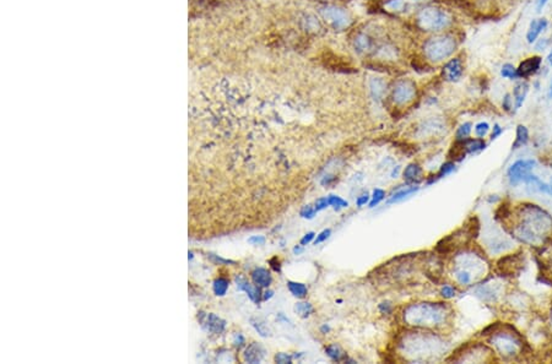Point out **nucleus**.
<instances>
[{
    "mask_svg": "<svg viewBox=\"0 0 552 364\" xmlns=\"http://www.w3.org/2000/svg\"><path fill=\"white\" fill-rule=\"evenodd\" d=\"M457 43L450 36H438L428 40L425 43V54L431 62H441L448 58L455 51Z\"/></svg>",
    "mask_w": 552,
    "mask_h": 364,
    "instance_id": "nucleus-1",
    "label": "nucleus"
},
{
    "mask_svg": "<svg viewBox=\"0 0 552 364\" xmlns=\"http://www.w3.org/2000/svg\"><path fill=\"white\" fill-rule=\"evenodd\" d=\"M417 23L425 31H439L449 26L452 23V18L444 10L430 7L420 12Z\"/></svg>",
    "mask_w": 552,
    "mask_h": 364,
    "instance_id": "nucleus-2",
    "label": "nucleus"
},
{
    "mask_svg": "<svg viewBox=\"0 0 552 364\" xmlns=\"http://www.w3.org/2000/svg\"><path fill=\"white\" fill-rule=\"evenodd\" d=\"M320 15L335 30H344L351 25V16L348 13L335 5H326L322 8Z\"/></svg>",
    "mask_w": 552,
    "mask_h": 364,
    "instance_id": "nucleus-3",
    "label": "nucleus"
},
{
    "mask_svg": "<svg viewBox=\"0 0 552 364\" xmlns=\"http://www.w3.org/2000/svg\"><path fill=\"white\" fill-rule=\"evenodd\" d=\"M534 166L535 161L532 160H519L513 163L507 171V177L510 185H517L521 180H525V178L529 176L530 171L534 168Z\"/></svg>",
    "mask_w": 552,
    "mask_h": 364,
    "instance_id": "nucleus-4",
    "label": "nucleus"
},
{
    "mask_svg": "<svg viewBox=\"0 0 552 364\" xmlns=\"http://www.w3.org/2000/svg\"><path fill=\"white\" fill-rule=\"evenodd\" d=\"M416 95V86L411 80H402L394 86L393 90V98L398 105H406L411 102Z\"/></svg>",
    "mask_w": 552,
    "mask_h": 364,
    "instance_id": "nucleus-5",
    "label": "nucleus"
},
{
    "mask_svg": "<svg viewBox=\"0 0 552 364\" xmlns=\"http://www.w3.org/2000/svg\"><path fill=\"white\" fill-rule=\"evenodd\" d=\"M461 75H463V65H461L459 59H452L447 63L443 69V76L446 80L455 83V81L459 80Z\"/></svg>",
    "mask_w": 552,
    "mask_h": 364,
    "instance_id": "nucleus-6",
    "label": "nucleus"
},
{
    "mask_svg": "<svg viewBox=\"0 0 552 364\" xmlns=\"http://www.w3.org/2000/svg\"><path fill=\"white\" fill-rule=\"evenodd\" d=\"M541 65V58L540 57H531V58L525 59L524 62L520 63L519 68L517 69L519 78H526L530 76L531 74L536 73L537 69Z\"/></svg>",
    "mask_w": 552,
    "mask_h": 364,
    "instance_id": "nucleus-7",
    "label": "nucleus"
},
{
    "mask_svg": "<svg viewBox=\"0 0 552 364\" xmlns=\"http://www.w3.org/2000/svg\"><path fill=\"white\" fill-rule=\"evenodd\" d=\"M547 27V20L546 19H537V20H532L530 24L528 34H526V41L528 43H534L537 40L541 32Z\"/></svg>",
    "mask_w": 552,
    "mask_h": 364,
    "instance_id": "nucleus-8",
    "label": "nucleus"
},
{
    "mask_svg": "<svg viewBox=\"0 0 552 364\" xmlns=\"http://www.w3.org/2000/svg\"><path fill=\"white\" fill-rule=\"evenodd\" d=\"M264 358V349L260 344L252 343L244 352V360L248 363H259Z\"/></svg>",
    "mask_w": 552,
    "mask_h": 364,
    "instance_id": "nucleus-9",
    "label": "nucleus"
},
{
    "mask_svg": "<svg viewBox=\"0 0 552 364\" xmlns=\"http://www.w3.org/2000/svg\"><path fill=\"white\" fill-rule=\"evenodd\" d=\"M252 278H253L254 283L259 287H269L270 286L271 281H273V277H271L270 272H269L266 269H263V267L255 269L253 272H252Z\"/></svg>",
    "mask_w": 552,
    "mask_h": 364,
    "instance_id": "nucleus-10",
    "label": "nucleus"
},
{
    "mask_svg": "<svg viewBox=\"0 0 552 364\" xmlns=\"http://www.w3.org/2000/svg\"><path fill=\"white\" fill-rule=\"evenodd\" d=\"M237 286H238V288L241 289V291L246 292V293L249 295V298H251L253 302H259L260 291H259V288H258V287H255V286H253V284H251L248 281L246 280V278H243V277L237 278Z\"/></svg>",
    "mask_w": 552,
    "mask_h": 364,
    "instance_id": "nucleus-11",
    "label": "nucleus"
},
{
    "mask_svg": "<svg viewBox=\"0 0 552 364\" xmlns=\"http://www.w3.org/2000/svg\"><path fill=\"white\" fill-rule=\"evenodd\" d=\"M528 91H529V85L526 84L525 81H521V83H518L515 85L514 91H513V96H514L515 107H517V108H520L521 105H523L524 100H525L526 95H528Z\"/></svg>",
    "mask_w": 552,
    "mask_h": 364,
    "instance_id": "nucleus-12",
    "label": "nucleus"
},
{
    "mask_svg": "<svg viewBox=\"0 0 552 364\" xmlns=\"http://www.w3.org/2000/svg\"><path fill=\"white\" fill-rule=\"evenodd\" d=\"M403 174L408 182H419V180H421L422 168L416 163H411V165L406 167Z\"/></svg>",
    "mask_w": 552,
    "mask_h": 364,
    "instance_id": "nucleus-13",
    "label": "nucleus"
},
{
    "mask_svg": "<svg viewBox=\"0 0 552 364\" xmlns=\"http://www.w3.org/2000/svg\"><path fill=\"white\" fill-rule=\"evenodd\" d=\"M205 324H207V329L209 331H213V332H221L225 329L224 320H221L219 316L214 315V314H210V315L207 316Z\"/></svg>",
    "mask_w": 552,
    "mask_h": 364,
    "instance_id": "nucleus-14",
    "label": "nucleus"
},
{
    "mask_svg": "<svg viewBox=\"0 0 552 364\" xmlns=\"http://www.w3.org/2000/svg\"><path fill=\"white\" fill-rule=\"evenodd\" d=\"M466 152H468V151H466L465 140H463V141L457 140V142L453 145L452 150H450L449 157L453 158L454 161H461L464 158V156H465Z\"/></svg>",
    "mask_w": 552,
    "mask_h": 364,
    "instance_id": "nucleus-15",
    "label": "nucleus"
},
{
    "mask_svg": "<svg viewBox=\"0 0 552 364\" xmlns=\"http://www.w3.org/2000/svg\"><path fill=\"white\" fill-rule=\"evenodd\" d=\"M529 140V131L524 125H518L517 128V139H515L514 144H513V149H519V147L524 146Z\"/></svg>",
    "mask_w": 552,
    "mask_h": 364,
    "instance_id": "nucleus-16",
    "label": "nucleus"
},
{
    "mask_svg": "<svg viewBox=\"0 0 552 364\" xmlns=\"http://www.w3.org/2000/svg\"><path fill=\"white\" fill-rule=\"evenodd\" d=\"M287 287L288 289H290V292L292 293L295 297L297 298H304L307 295V293H308V289H307V287L304 286L303 283H299V282H292L290 281L287 283Z\"/></svg>",
    "mask_w": 552,
    "mask_h": 364,
    "instance_id": "nucleus-17",
    "label": "nucleus"
},
{
    "mask_svg": "<svg viewBox=\"0 0 552 364\" xmlns=\"http://www.w3.org/2000/svg\"><path fill=\"white\" fill-rule=\"evenodd\" d=\"M370 87H371V91H372V94L375 95L376 97H381V96L384 94V91H386V83H384V81L380 78H375L371 80Z\"/></svg>",
    "mask_w": 552,
    "mask_h": 364,
    "instance_id": "nucleus-18",
    "label": "nucleus"
},
{
    "mask_svg": "<svg viewBox=\"0 0 552 364\" xmlns=\"http://www.w3.org/2000/svg\"><path fill=\"white\" fill-rule=\"evenodd\" d=\"M325 352L331 359L336 360V362H340V360H342L345 358V353L336 344H329L328 347H325Z\"/></svg>",
    "mask_w": 552,
    "mask_h": 364,
    "instance_id": "nucleus-19",
    "label": "nucleus"
},
{
    "mask_svg": "<svg viewBox=\"0 0 552 364\" xmlns=\"http://www.w3.org/2000/svg\"><path fill=\"white\" fill-rule=\"evenodd\" d=\"M465 146H466V151H468L469 153H475V152L482 151V150L485 149L486 144H485V141L481 140L480 138L475 139V140H468V139H466Z\"/></svg>",
    "mask_w": 552,
    "mask_h": 364,
    "instance_id": "nucleus-20",
    "label": "nucleus"
},
{
    "mask_svg": "<svg viewBox=\"0 0 552 364\" xmlns=\"http://www.w3.org/2000/svg\"><path fill=\"white\" fill-rule=\"evenodd\" d=\"M419 190V188L417 187H410V188H405L403 189V190L398 191V193H395L394 195L392 196L391 200H389V202H395V201H400V200L408 198V196L413 195V194L416 193V191Z\"/></svg>",
    "mask_w": 552,
    "mask_h": 364,
    "instance_id": "nucleus-21",
    "label": "nucleus"
},
{
    "mask_svg": "<svg viewBox=\"0 0 552 364\" xmlns=\"http://www.w3.org/2000/svg\"><path fill=\"white\" fill-rule=\"evenodd\" d=\"M525 182L526 183H531L534 187H537L539 188V190L543 191V193H550L551 194V187H548L546 183H543L542 180L539 179L536 176H531V174H529L528 177L525 178Z\"/></svg>",
    "mask_w": 552,
    "mask_h": 364,
    "instance_id": "nucleus-22",
    "label": "nucleus"
},
{
    "mask_svg": "<svg viewBox=\"0 0 552 364\" xmlns=\"http://www.w3.org/2000/svg\"><path fill=\"white\" fill-rule=\"evenodd\" d=\"M295 311L298 314L299 316L307 317V316L311 315L313 311H314V309H313L312 304H309V303L299 302L295 306Z\"/></svg>",
    "mask_w": 552,
    "mask_h": 364,
    "instance_id": "nucleus-23",
    "label": "nucleus"
},
{
    "mask_svg": "<svg viewBox=\"0 0 552 364\" xmlns=\"http://www.w3.org/2000/svg\"><path fill=\"white\" fill-rule=\"evenodd\" d=\"M355 47L358 52H366L371 48V40L366 35L357 36L355 40Z\"/></svg>",
    "mask_w": 552,
    "mask_h": 364,
    "instance_id": "nucleus-24",
    "label": "nucleus"
},
{
    "mask_svg": "<svg viewBox=\"0 0 552 364\" xmlns=\"http://www.w3.org/2000/svg\"><path fill=\"white\" fill-rule=\"evenodd\" d=\"M227 288H229V281L224 277L218 278L214 283V292L216 295H224L227 292Z\"/></svg>",
    "mask_w": 552,
    "mask_h": 364,
    "instance_id": "nucleus-25",
    "label": "nucleus"
},
{
    "mask_svg": "<svg viewBox=\"0 0 552 364\" xmlns=\"http://www.w3.org/2000/svg\"><path fill=\"white\" fill-rule=\"evenodd\" d=\"M470 133H471V124L470 123H464V124H461L460 127L458 128L457 140L459 141L466 140V139L469 138V135H470Z\"/></svg>",
    "mask_w": 552,
    "mask_h": 364,
    "instance_id": "nucleus-26",
    "label": "nucleus"
},
{
    "mask_svg": "<svg viewBox=\"0 0 552 364\" xmlns=\"http://www.w3.org/2000/svg\"><path fill=\"white\" fill-rule=\"evenodd\" d=\"M501 75L503 76L504 79H517V78H519L517 69H515V68L513 67L512 64H504L503 67H502V69H501Z\"/></svg>",
    "mask_w": 552,
    "mask_h": 364,
    "instance_id": "nucleus-27",
    "label": "nucleus"
},
{
    "mask_svg": "<svg viewBox=\"0 0 552 364\" xmlns=\"http://www.w3.org/2000/svg\"><path fill=\"white\" fill-rule=\"evenodd\" d=\"M408 2V0H391V2H388L386 4V9L389 10V12H402V10H404V8H405V3Z\"/></svg>",
    "mask_w": 552,
    "mask_h": 364,
    "instance_id": "nucleus-28",
    "label": "nucleus"
},
{
    "mask_svg": "<svg viewBox=\"0 0 552 364\" xmlns=\"http://www.w3.org/2000/svg\"><path fill=\"white\" fill-rule=\"evenodd\" d=\"M329 206H333L334 209H341V207H347V201L342 200L341 198L336 195H330L328 196Z\"/></svg>",
    "mask_w": 552,
    "mask_h": 364,
    "instance_id": "nucleus-29",
    "label": "nucleus"
},
{
    "mask_svg": "<svg viewBox=\"0 0 552 364\" xmlns=\"http://www.w3.org/2000/svg\"><path fill=\"white\" fill-rule=\"evenodd\" d=\"M252 322H253V326L255 327V330H257L258 332L260 333V335L264 336V337L270 335V331H269L268 326H266L264 322L260 321V320H255V319H252Z\"/></svg>",
    "mask_w": 552,
    "mask_h": 364,
    "instance_id": "nucleus-30",
    "label": "nucleus"
},
{
    "mask_svg": "<svg viewBox=\"0 0 552 364\" xmlns=\"http://www.w3.org/2000/svg\"><path fill=\"white\" fill-rule=\"evenodd\" d=\"M384 196H386V191L382 190V189H376V190L373 191L372 201L370 202V207H375L376 205L380 204L382 200L384 199Z\"/></svg>",
    "mask_w": 552,
    "mask_h": 364,
    "instance_id": "nucleus-31",
    "label": "nucleus"
},
{
    "mask_svg": "<svg viewBox=\"0 0 552 364\" xmlns=\"http://www.w3.org/2000/svg\"><path fill=\"white\" fill-rule=\"evenodd\" d=\"M488 130H490V125H488V123L486 122L479 123V124L475 127V134H476L480 139H482L483 136L487 135Z\"/></svg>",
    "mask_w": 552,
    "mask_h": 364,
    "instance_id": "nucleus-32",
    "label": "nucleus"
},
{
    "mask_svg": "<svg viewBox=\"0 0 552 364\" xmlns=\"http://www.w3.org/2000/svg\"><path fill=\"white\" fill-rule=\"evenodd\" d=\"M457 280L460 282L461 284H468L471 282V275L468 272V271H464V270H460V271H457Z\"/></svg>",
    "mask_w": 552,
    "mask_h": 364,
    "instance_id": "nucleus-33",
    "label": "nucleus"
},
{
    "mask_svg": "<svg viewBox=\"0 0 552 364\" xmlns=\"http://www.w3.org/2000/svg\"><path fill=\"white\" fill-rule=\"evenodd\" d=\"M315 212H317V211H315L314 207H312V206H309V205H307V206H303V207H302V210H301V212H299V215H301L303 218H313V217H314Z\"/></svg>",
    "mask_w": 552,
    "mask_h": 364,
    "instance_id": "nucleus-34",
    "label": "nucleus"
},
{
    "mask_svg": "<svg viewBox=\"0 0 552 364\" xmlns=\"http://www.w3.org/2000/svg\"><path fill=\"white\" fill-rule=\"evenodd\" d=\"M454 168H455L454 162H447V163H444V165L441 167V171H439L438 177H443V176H447V174L452 173V172L454 171Z\"/></svg>",
    "mask_w": 552,
    "mask_h": 364,
    "instance_id": "nucleus-35",
    "label": "nucleus"
},
{
    "mask_svg": "<svg viewBox=\"0 0 552 364\" xmlns=\"http://www.w3.org/2000/svg\"><path fill=\"white\" fill-rule=\"evenodd\" d=\"M441 294L443 295L444 298H447V299H450V298H453L455 295V288L453 286L447 284V286H444L443 288L441 289Z\"/></svg>",
    "mask_w": 552,
    "mask_h": 364,
    "instance_id": "nucleus-36",
    "label": "nucleus"
},
{
    "mask_svg": "<svg viewBox=\"0 0 552 364\" xmlns=\"http://www.w3.org/2000/svg\"><path fill=\"white\" fill-rule=\"evenodd\" d=\"M275 362L280 364H286L292 362V357L287 353H277L275 355Z\"/></svg>",
    "mask_w": 552,
    "mask_h": 364,
    "instance_id": "nucleus-37",
    "label": "nucleus"
},
{
    "mask_svg": "<svg viewBox=\"0 0 552 364\" xmlns=\"http://www.w3.org/2000/svg\"><path fill=\"white\" fill-rule=\"evenodd\" d=\"M330 233H331L330 229H324L323 232H320V233L317 235V238H315L314 240V244L317 245V244H320V243H323L324 240H326L329 237H330Z\"/></svg>",
    "mask_w": 552,
    "mask_h": 364,
    "instance_id": "nucleus-38",
    "label": "nucleus"
},
{
    "mask_svg": "<svg viewBox=\"0 0 552 364\" xmlns=\"http://www.w3.org/2000/svg\"><path fill=\"white\" fill-rule=\"evenodd\" d=\"M329 206V201H328V198H320L318 199L317 201H315V211H322V210L326 209V207Z\"/></svg>",
    "mask_w": 552,
    "mask_h": 364,
    "instance_id": "nucleus-39",
    "label": "nucleus"
},
{
    "mask_svg": "<svg viewBox=\"0 0 552 364\" xmlns=\"http://www.w3.org/2000/svg\"><path fill=\"white\" fill-rule=\"evenodd\" d=\"M248 242L251 243V244H255V245H263L265 243V238L262 237V235H254V237L249 238Z\"/></svg>",
    "mask_w": 552,
    "mask_h": 364,
    "instance_id": "nucleus-40",
    "label": "nucleus"
},
{
    "mask_svg": "<svg viewBox=\"0 0 552 364\" xmlns=\"http://www.w3.org/2000/svg\"><path fill=\"white\" fill-rule=\"evenodd\" d=\"M368 201H370V195H368V194L366 193V194H363V195H361V196H358V198H357L356 204H357V206L361 207V206H363V205H366Z\"/></svg>",
    "mask_w": 552,
    "mask_h": 364,
    "instance_id": "nucleus-41",
    "label": "nucleus"
},
{
    "mask_svg": "<svg viewBox=\"0 0 552 364\" xmlns=\"http://www.w3.org/2000/svg\"><path fill=\"white\" fill-rule=\"evenodd\" d=\"M513 106V102H512V98H510V95H506L503 98V108L504 111L509 112L510 108H512Z\"/></svg>",
    "mask_w": 552,
    "mask_h": 364,
    "instance_id": "nucleus-42",
    "label": "nucleus"
},
{
    "mask_svg": "<svg viewBox=\"0 0 552 364\" xmlns=\"http://www.w3.org/2000/svg\"><path fill=\"white\" fill-rule=\"evenodd\" d=\"M315 234L313 233V232H309V233H307L306 235H304L303 238L301 239V245H307L308 243H311L313 239H314Z\"/></svg>",
    "mask_w": 552,
    "mask_h": 364,
    "instance_id": "nucleus-43",
    "label": "nucleus"
},
{
    "mask_svg": "<svg viewBox=\"0 0 552 364\" xmlns=\"http://www.w3.org/2000/svg\"><path fill=\"white\" fill-rule=\"evenodd\" d=\"M502 133H503V129H502V128H501V127H499V125H498V124H496V125H495V127H493L492 134H491V139H492V140H495V139H497V138H498V136H499V135H501V134H502Z\"/></svg>",
    "mask_w": 552,
    "mask_h": 364,
    "instance_id": "nucleus-44",
    "label": "nucleus"
},
{
    "mask_svg": "<svg viewBox=\"0 0 552 364\" xmlns=\"http://www.w3.org/2000/svg\"><path fill=\"white\" fill-rule=\"evenodd\" d=\"M548 0H536V12H541V10L543 9V7H545L546 4H547Z\"/></svg>",
    "mask_w": 552,
    "mask_h": 364,
    "instance_id": "nucleus-45",
    "label": "nucleus"
},
{
    "mask_svg": "<svg viewBox=\"0 0 552 364\" xmlns=\"http://www.w3.org/2000/svg\"><path fill=\"white\" fill-rule=\"evenodd\" d=\"M546 46H547V40H542V41H540L539 45L536 46V49H537V51H541V48L543 49L546 47Z\"/></svg>",
    "mask_w": 552,
    "mask_h": 364,
    "instance_id": "nucleus-46",
    "label": "nucleus"
},
{
    "mask_svg": "<svg viewBox=\"0 0 552 364\" xmlns=\"http://www.w3.org/2000/svg\"><path fill=\"white\" fill-rule=\"evenodd\" d=\"M270 264H271V267H273L275 271H280V261L277 260V262H274V259L270 260Z\"/></svg>",
    "mask_w": 552,
    "mask_h": 364,
    "instance_id": "nucleus-47",
    "label": "nucleus"
},
{
    "mask_svg": "<svg viewBox=\"0 0 552 364\" xmlns=\"http://www.w3.org/2000/svg\"><path fill=\"white\" fill-rule=\"evenodd\" d=\"M381 309H383V311L386 310V313H387V311L391 310V304H389V303H383V304L381 305Z\"/></svg>",
    "mask_w": 552,
    "mask_h": 364,
    "instance_id": "nucleus-48",
    "label": "nucleus"
},
{
    "mask_svg": "<svg viewBox=\"0 0 552 364\" xmlns=\"http://www.w3.org/2000/svg\"><path fill=\"white\" fill-rule=\"evenodd\" d=\"M271 295H273V292H271V291H269V292H265L264 299H269V298H270V297H271Z\"/></svg>",
    "mask_w": 552,
    "mask_h": 364,
    "instance_id": "nucleus-49",
    "label": "nucleus"
},
{
    "mask_svg": "<svg viewBox=\"0 0 552 364\" xmlns=\"http://www.w3.org/2000/svg\"><path fill=\"white\" fill-rule=\"evenodd\" d=\"M547 63H548V65H550V67H552V52H551L550 54H548V57H547Z\"/></svg>",
    "mask_w": 552,
    "mask_h": 364,
    "instance_id": "nucleus-50",
    "label": "nucleus"
},
{
    "mask_svg": "<svg viewBox=\"0 0 552 364\" xmlns=\"http://www.w3.org/2000/svg\"><path fill=\"white\" fill-rule=\"evenodd\" d=\"M301 251H302V249L299 247H295V249H293V253H295V254H299Z\"/></svg>",
    "mask_w": 552,
    "mask_h": 364,
    "instance_id": "nucleus-51",
    "label": "nucleus"
},
{
    "mask_svg": "<svg viewBox=\"0 0 552 364\" xmlns=\"http://www.w3.org/2000/svg\"><path fill=\"white\" fill-rule=\"evenodd\" d=\"M548 96L552 98V80H551V85H550V92H548Z\"/></svg>",
    "mask_w": 552,
    "mask_h": 364,
    "instance_id": "nucleus-52",
    "label": "nucleus"
},
{
    "mask_svg": "<svg viewBox=\"0 0 552 364\" xmlns=\"http://www.w3.org/2000/svg\"><path fill=\"white\" fill-rule=\"evenodd\" d=\"M551 194H552V187H551Z\"/></svg>",
    "mask_w": 552,
    "mask_h": 364,
    "instance_id": "nucleus-53",
    "label": "nucleus"
}]
</instances>
